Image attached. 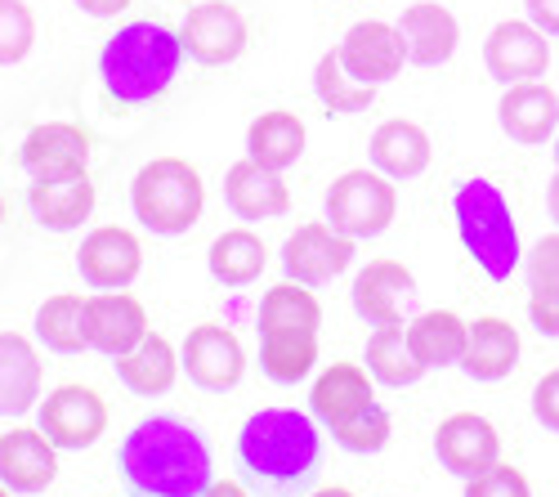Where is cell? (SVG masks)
Listing matches in <instances>:
<instances>
[{
  "label": "cell",
  "instance_id": "obj_38",
  "mask_svg": "<svg viewBox=\"0 0 559 497\" xmlns=\"http://www.w3.org/2000/svg\"><path fill=\"white\" fill-rule=\"evenodd\" d=\"M465 497H533V484H528V475L520 466L497 462L484 475L465 480Z\"/></svg>",
  "mask_w": 559,
  "mask_h": 497
},
{
  "label": "cell",
  "instance_id": "obj_26",
  "mask_svg": "<svg viewBox=\"0 0 559 497\" xmlns=\"http://www.w3.org/2000/svg\"><path fill=\"white\" fill-rule=\"evenodd\" d=\"M367 403H377V381H371V372L362 364H332V368H322L313 390H309V413L328 430L349 422L354 413H362Z\"/></svg>",
  "mask_w": 559,
  "mask_h": 497
},
{
  "label": "cell",
  "instance_id": "obj_25",
  "mask_svg": "<svg viewBox=\"0 0 559 497\" xmlns=\"http://www.w3.org/2000/svg\"><path fill=\"white\" fill-rule=\"evenodd\" d=\"M367 153H371V166L399 185V179H416V175L430 170L435 144H430L426 126H416L407 117H390V121H381L377 130H371Z\"/></svg>",
  "mask_w": 559,
  "mask_h": 497
},
{
  "label": "cell",
  "instance_id": "obj_21",
  "mask_svg": "<svg viewBox=\"0 0 559 497\" xmlns=\"http://www.w3.org/2000/svg\"><path fill=\"white\" fill-rule=\"evenodd\" d=\"M95 202H99V193L90 185V170L68 175V179H32L27 185V206L40 229H50V234L81 229V224L95 215Z\"/></svg>",
  "mask_w": 559,
  "mask_h": 497
},
{
  "label": "cell",
  "instance_id": "obj_10",
  "mask_svg": "<svg viewBox=\"0 0 559 497\" xmlns=\"http://www.w3.org/2000/svg\"><path fill=\"white\" fill-rule=\"evenodd\" d=\"M183 40V55L202 68H224V63H238L247 50V14L228 0H206V5H193L189 19L179 27Z\"/></svg>",
  "mask_w": 559,
  "mask_h": 497
},
{
  "label": "cell",
  "instance_id": "obj_6",
  "mask_svg": "<svg viewBox=\"0 0 559 497\" xmlns=\"http://www.w3.org/2000/svg\"><path fill=\"white\" fill-rule=\"evenodd\" d=\"M399 215V189L394 179L381 175L377 166H354L345 175L332 179L328 189V224L341 229L345 238L354 242H367V238H381Z\"/></svg>",
  "mask_w": 559,
  "mask_h": 497
},
{
  "label": "cell",
  "instance_id": "obj_34",
  "mask_svg": "<svg viewBox=\"0 0 559 497\" xmlns=\"http://www.w3.org/2000/svg\"><path fill=\"white\" fill-rule=\"evenodd\" d=\"M313 95H318L322 108H328V117H358V113H367L371 104H377V85H358L345 72L341 55L328 50L313 63Z\"/></svg>",
  "mask_w": 559,
  "mask_h": 497
},
{
  "label": "cell",
  "instance_id": "obj_16",
  "mask_svg": "<svg viewBox=\"0 0 559 497\" xmlns=\"http://www.w3.org/2000/svg\"><path fill=\"white\" fill-rule=\"evenodd\" d=\"M349 300H354V313L371 328L403 323L407 305L416 300V274L403 260H367L349 287Z\"/></svg>",
  "mask_w": 559,
  "mask_h": 497
},
{
  "label": "cell",
  "instance_id": "obj_17",
  "mask_svg": "<svg viewBox=\"0 0 559 497\" xmlns=\"http://www.w3.org/2000/svg\"><path fill=\"white\" fill-rule=\"evenodd\" d=\"M148 328V309L139 305L130 292H95L85 296V336L90 350L104 358H121L144 341Z\"/></svg>",
  "mask_w": 559,
  "mask_h": 497
},
{
  "label": "cell",
  "instance_id": "obj_28",
  "mask_svg": "<svg viewBox=\"0 0 559 497\" xmlns=\"http://www.w3.org/2000/svg\"><path fill=\"white\" fill-rule=\"evenodd\" d=\"M465 336H471V323L452 309H426L407 323V345L416 354V364L426 372L439 368H461V354H465Z\"/></svg>",
  "mask_w": 559,
  "mask_h": 497
},
{
  "label": "cell",
  "instance_id": "obj_4",
  "mask_svg": "<svg viewBox=\"0 0 559 497\" xmlns=\"http://www.w3.org/2000/svg\"><path fill=\"white\" fill-rule=\"evenodd\" d=\"M452 220H456L461 247L471 251V260L492 283H506L524 264L515 211H510L506 193L492 185V179H479V175L465 179V185L452 193Z\"/></svg>",
  "mask_w": 559,
  "mask_h": 497
},
{
  "label": "cell",
  "instance_id": "obj_11",
  "mask_svg": "<svg viewBox=\"0 0 559 497\" xmlns=\"http://www.w3.org/2000/svg\"><path fill=\"white\" fill-rule=\"evenodd\" d=\"M336 55L345 63V72L358 81V85H390L403 63H407V40L399 32V23H381V19H362L354 23L341 45H336Z\"/></svg>",
  "mask_w": 559,
  "mask_h": 497
},
{
  "label": "cell",
  "instance_id": "obj_19",
  "mask_svg": "<svg viewBox=\"0 0 559 497\" xmlns=\"http://www.w3.org/2000/svg\"><path fill=\"white\" fill-rule=\"evenodd\" d=\"M497 126H501L506 140H515L524 149H542L559 130V95L546 81L506 85V95L497 104Z\"/></svg>",
  "mask_w": 559,
  "mask_h": 497
},
{
  "label": "cell",
  "instance_id": "obj_8",
  "mask_svg": "<svg viewBox=\"0 0 559 497\" xmlns=\"http://www.w3.org/2000/svg\"><path fill=\"white\" fill-rule=\"evenodd\" d=\"M179 364L189 372V381L206 394H228L238 390L247 377V350L238 332L224 323H198L179 345Z\"/></svg>",
  "mask_w": 559,
  "mask_h": 497
},
{
  "label": "cell",
  "instance_id": "obj_20",
  "mask_svg": "<svg viewBox=\"0 0 559 497\" xmlns=\"http://www.w3.org/2000/svg\"><path fill=\"white\" fill-rule=\"evenodd\" d=\"M224 202L247 224L283 220L292 211V189H287L283 170H269V166L242 157V162H233L228 175H224Z\"/></svg>",
  "mask_w": 559,
  "mask_h": 497
},
{
  "label": "cell",
  "instance_id": "obj_36",
  "mask_svg": "<svg viewBox=\"0 0 559 497\" xmlns=\"http://www.w3.org/2000/svg\"><path fill=\"white\" fill-rule=\"evenodd\" d=\"M390 435H394V422H390V413L381 409V403H367V409L354 413L349 422L332 426V439L345 448V453H358V458L381 453V448L390 443Z\"/></svg>",
  "mask_w": 559,
  "mask_h": 497
},
{
  "label": "cell",
  "instance_id": "obj_44",
  "mask_svg": "<svg viewBox=\"0 0 559 497\" xmlns=\"http://www.w3.org/2000/svg\"><path fill=\"white\" fill-rule=\"evenodd\" d=\"M202 497H251V488H247L242 480H215Z\"/></svg>",
  "mask_w": 559,
  "mask_h": 497
},
{
  "label": "cell",
  "instance_id": "obj_30",
  "mask_svg": "<svg viewBox=\"0 0 559 497\" xmlns=\"http://www.w3.org/2000/svg\"><path fill=\"white\" fill-rule=\"evenodd\" d=\"M305 144H309V130L287 108L260 113L247 126V157L260 162V166H269V170H292L305 157Z\"/></svg>",
  "mask_w": 559,
  "mask_h": 497
},
{
  "label": "cell",
  "instance_id": "obj_18",
  "mask_svg": "<svg viewBox=\"0 0 559 497\" xmlns=\"http://www.w3.org/2000/svg\"><path fill=\"white\" fill-rule=\"evenodd\" d=\"M59 480V448L40 426H14L0 435V484L19 497H36Z\"/></svg>",
  "mask_w": 559,
  "mask_h": 497
},
{
  "label": "cell",
  "instance_id": "obj_35",
  "mask_svg": "<svg viewBox=\"0 0 559 497\" xmlns=\"http://www.w3.org/2000/svg\"><path fill=\"white\" fill-rule=\"evenodd\" d=\"M318 364V336H260V368L277 386H296Z\"/></svg>",
  "mask_w": 559,
  "mask_h": 497
},
{
  "label": "cell",
  "instance_id": "obj_1",
  "mask_svg": "<svg viewBox=\"0 0 559 497\" xmlns=\"http://www.w3.org/2000/svg\"><path fill=\"white\" fill-rule=\"evenodd\" d=\"M117 471L134 497H202L215 484V453L189 417L153 413L121 439Z\"/></svg>",
  "mask_w": 559,
  "mask_h": 497
},
{
  "label": "cell",
  "instance_id": "obj_31",
  "mask_svg": "<svg viewBox=\"0 0 559 497\" xmlns=\"http://www.w3.org/2000/svg\"><path fill=\"white\" fill-rule=\"evenodd\" d=\"M206 269L224 287H251L269 269V251L251 229H224L206 251Z\"/></svg>",
  "mask_w": 559,
  "mask_h": 497
},
{
  "label": "cell",
  "instance_id": "obj_29",
  "mask_svg": "<svg viewBox=\"0 0 559 497\" xmlns=\"http://www.w3.org/2000/svg\"><path fill=\"white\" fill-rule=\"evenodd\" d=\"M255 323H260V336H318L322 305H318L313 287L287 279V283H277L260 296Z\"/></svg>",
  "mask_w": 559,
  "mask_h": 497
},
{
  "label": "cell",
  "instance_id": "obj_15",
  "mask_svg": "<svg viewBox=\"0 0 559 497\" xmlns=\"http://www.w3.org/2000/svg\"><path fill=\"white\" fill-rule=\"evenodd\" d=\"M90 130L76 121H40L27 130L19 149V162L27 179H68L90 170Z\"/></svg>",
  "mask_w": 559,
  "mask_h": 497
},
{
  "label": "cell",
  "instance_id": "obj_33",
  "mask_svg": "<svg viewBox=\"0 0 559 497\" xmlns=\"http://www.w3.org/2000/svg\"><path fill=\"white\" fill-rule=\"evenodd\" d=\"M36 341L50 354H85L90 336H85V296L81 292H59L36 309Z\"/></svg>",
  "mask_w": 559,
  "mask_h": 497
},
{
  "label": "cell",
  "instance_id": "obj_3",
  "mask_svg": "<svg viewBox=\"0 0 559 497\" xmlns=\"http://www.w3.org/2000/svg\"><path fill=\"white\" fill-rule=\"evenodd\" d=\"M179 63H183V40L179 32H170L166 23H126L117 27L104 50H99V81L104 90L126 104V108H139V104H153L162 99L166 90L175 85L179 76Z\"/></svg>",
  "mask_w": 559,
  "mask_h": 497
},
{
  "label": "cell",
  "instance_id": "obj_49",
  "mask_svg": "<svg viewBox=\"0 0 559 497\" xmlns=\"http://www.w3.org/2000/svg\"><path fill=\"white\" fill-rule=\"evenodd\" d=\"M0 220H5V198H0Z\"/></svg>",
  "mask_w": 559,
  "mask_h": 497
},
{
  "label": "cell",
  "instance_id": "obj_40",
  "mask_svg": "<svg viewBox=\"0 0 559 497\" xmlns=\"http://www.w3.org/2000/svg\"><path fill=\"white\" fill-rule=\"evenodd\" d=\"M533 417H537V426H546L550 435H559V368H550L533 386Z\"/></svg>",
  "mask_w": 559,
  "mask_h": 497
},
{
  "label": "cell",
  "instance_id": "obj_32",
  "mask_svg": "<svg viewBox=\"0 0 559 497\" xmlns=\"http://www.w3.org/2000/svg\"><path fill=\"white\" fill-rule=\"evenodd\" d=\"M362 364L371 372V381L377 386H390V390H407L426 377V368L416 364V354L407 345V328L403 323H385L367 336V354H362Z\"/></svg>",
  "mask_w": 559,
  "mask_h": 497
},
{
  "label": "cell",
  "instance_id": "obj_39",
  "mask_svg": "<svg viewBox=\"0 0 559 497\" xmlns=\"http://www.w3.org/2000/svg\"><path fill=\"white\" fill-rule=\"evenodd\" d=\"M528 292H559V234H546L528 256H524Z\"/></svg>",
  "mask_w": 559,
  "mask_h": 497
},
{
  "label": "cell",
  "instance_id": "obj_5",
  "mask_svg": "<svg viewBox=\"0 0 559 497\" xmlns=\"http://www.w3.org/2000/svg\"><path fill=\"white\" fill-rule=\"evenodd\" d=\"M130 211L157 238L189 234L206 211L202 170L189 157H153L148 166H139L130 185Z\"/></svg>",
  "mask_w": 559,
  "mask_h": 497
},
{
  "label": "cell",
  "instance_id": "obj_13",
  "mask_svg": "<svg viewBox=\"0 0 559 497\" xmlns=\"http://www.w3.org/2000/svg\"><path fill=\"white\" fill-rule=\"evenodd\" d=\"M484 68L497 85H520L542 81L550 68V40L528 19H506L484 40Z\"/></svg>",
  "mask_w": 559,
  "mask_h": 497
},
{
  "label": "cell",
  "instance_id": "obj_27",
  "mask_svg": "<svg viewBox=\"0 0 559 497\" xmlns=\"http://www.w3.org/2000/svg\"><path fill=\"white\" fill-rule=\"evenodd\" d=\"M112 368L121 377V386L139 399H157V394H170L183 364H179V350L162 336V332H148L144 341H139L130 354L112 358Z\"/></svg>",
  "mask_w": 559,
  "mask_h": 497
},
{
  "label": "cell",
  "instance_id": "obj_23",
  "mask_svg": "<svg viewBox=\"0 0 559 497\" xmlns=\"http://www.w3.org/2000/svg\"><path fill=\"white\" fill-rule=\"evenodd\" d=\"M45 390V364L23 332H0V417L36 413Z\"/></svg>",
  "mask_w": 559,
  "mask_h": 497
},
{
  "label": "cell",
  "instance_id": "obj_24",
  "mask_svg": "<svg viewBox=\"0 0 559 497\" xmlns=\"http://www.w3.org/2000/svg\"><path fill=\"white\" fill-rule=\"evenodd\" d=\"M520 328H510L497 313H484V319L471 323V336H465V354H461V372L471 381H506L520 368Z\"/></svg>",
  "mask_w": 559,
  "mask_h": 497
},
{
  "label": "cell",
  "instance_id": "obj_14",
  "mask_svg": "<svg viewBox=\"0 0 559 497\" xmlns=\"http://www.w3.org/2000/svg\"><path fill=\"white\" fill-rule=\"evenodd\" d=\"M435 458L448 475L475 480V475H484L488 466L501 462V435L479 413H452L435 430Z\"/></svg>",
  "mask_w": 559,
  "mask_h": 497
},
{
  "label": "cell",
  "instance_id": "obj_7",
  "mask_svg": "<svg viewBox=\"0 0 559 497\" xmlns=\"http://www.w3.org/2000/svg\"><path fill=\"white\" fill-rule=\"evenodd\" d=\"M36 426L59 453H85L108 435V403L90 386H59L36 403Z\"/></svg>",
  "mask_w": 559,
  "mask_h": 497
},
{
  "label": "cell",
  "instance_id": "obj_43",
  "mask_svg": "<svg viewBox=\"0 0 559 497\" xmlns=\"http://www.w3.org/2000/svg\"><path fill=\"white\" fill-rule=\"evenodd\" d=\"M72 5H76L81 14H90V19H117L121 10L134 5V0H72Z\"/></svg>",
  "mask_w": 559,
  "mask_h": 497
},
{
  "label": "cell",
  "instance_id": "obj_12",
  "mask_svg": "<svg viewBox=\"0 0 559 497\" xmlns=\"http://www.w3.org/2000/svg\"><path fill=\"white\" fill-rule=\"evenodd\" d=\"M354 251H358V242L345 238L341 229H332L328 220H309L283 242V269H287V279H296L305 287H322L354 264Z\"/></svg>",
  "mask_w": 559,
  "mask_h": 497
},
{
  "label": "cell",
  "instance_id": "obj_45",
  "mask_svg": "<svg viewBox=\"0 0 559 497\" xmlns=\"http://www.w3.org/2000/svg\"><path fill=\"white\" fill-rule=\"evenodd\" d=\"M546 211H550V220L559 224V166H555V175H550V185H546Z\"/></svg>",
  "mask_w": 559,
  "mask_h": 497
},
{
  "label": "cell",
  "instance_id": "obj_2",
  "mask_svg": "<svg viewBox=\"0 0 559 497\" xmlns=\"http://www.w3.org/2000/svg\"><path fill=\"white\" fill-rule=\"evenodd\" d=\"M233 458L255 497H309L322 471L318 417L296 409H260L242 422Z\"/></svg>",
  "mask_w": 559,
  "mask_h": 497
},
{
  "label": "cell",
  "instance_id": "obj_9",
  "mask_svg": "<svg viewBox=\"0 0 559 497\" xmlns=\"http://www.w3.org/2000/svg\"><path fill=\"white\" fill-rule=\"evenodd\" d=\"M76 274L90 292H126L144 274V242H139L121 224H99L81 238Z\"/></svg>",
  "mask_w": 559,
  "mask_h": 497
},
{
  "label": "cell",
  "instance_id": "obj_41",
  "mask_svg": "<svg viewBox=\"0 0 559 497\" xmlns=\"http://www.w3.org/2000/svg\"><path fill=\"white\" fill-rule=\"evenodd\" d=\"M528 323L542 336L559 341V292H528Z\"/></svg>",
  "mask_w": 559,
  "mask_h": 497
},
{
  "label": "cell",
  "instance_id": "obj_48",
  "mask_svg": "<svg viewBox=\"0 0 559 497\" xmlns=\"http://www.w3.org/2000/svg\"><path fill=\"white\" fill-rule=\"evenodd\" d=\"M0 497H19V493H10V488H5V484H0Z\"/></svg>",
  "mask_w": 559,
  "mask_h": 497
},
{
  "label": "cell",
  "instance_id": "obj_42",
  "mask_svg": "<svg viewBox=\"0 0 559 497\" xmlns=\"http://www.w3.org/2000/svg\"><path fill=\"white\" fill-rule=\"evenodd\" d=\"M524 14L546 36H559V0H524Z\"/></svg>",
  "mask_w": 559,
  "mask_h": 497
},
{
  "label": "cell",
  "instance_id": "obj_37",
  "mask_svg": "<svg viewBox=\"0 0 559 497\" xmlns=\"http://www.w3.org/2000/svg\"><path fill=\"white\" fill-rule=\"evenodd\" d=\"M36 50V14L27 0H0V68H14Z\"/></svg>",
  "mask_w": 559,
  "mask_h": 497
},
{
  "label": "cell",
  "instance_id": "obj_46",
  "mask_svg": "<svg viewBox=\"0 0 559 497\" xmlns=\"http://www.w3.org/2000/svg\"><path fill=\"white\" fill-rule=\"evenodd\" d=\"M309 497H354L349 488H341V484H332V488H313Z\"/></svg>",
  "mask_w": 559,
  "mask_h": 497
},
{
  "label": "cell",
  "instance_id": "obj_47",
  "mask_svg": "<svg viewBox=\"0 0 559 497\" xmlns=\"http://www.w3.org/2000/svg\"><path fill=\"white\" fill-rule=\"evenodd\" d=\"M550 153H555V166H559V130H555V140H550Z\"/></svg>",
  "mask_w": 559,
  "mask_h": 497
},
{
  "label": "cell",
  "instance_id": "obj_22",
  "mask_svg": "<svg viewBox=\"0 0 559 497\" xmlns=\"http://www.w3.org/2000/svg\"><path fill=\"white\" fill-rule=\"evenodd\" d=\"M399 32L407 40V63L416 68H443L456 45H461V23L448 5H435V0H416L399 14Z\"/></svg>",
  "mask_w": 559,
  "mask_h": 497
}]
</instances>
